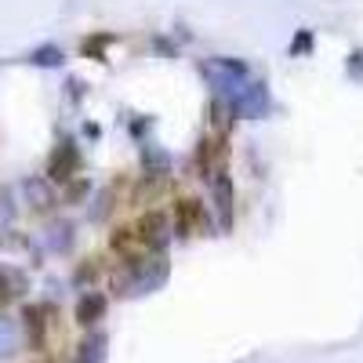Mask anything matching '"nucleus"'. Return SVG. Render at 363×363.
I'll list each match as a JSON object with an SVG mask.
<instances>
[{"mask_svg":"<svg viewBox=\"0 0 363 363\" xmlns=\"http://www.w3.org/2000/svg\"><path fill=\"white\" fill-rule=\"evenodd\" d=\"M15 222V193H11V186H0V225H11Z\"/></svg>","mask_w":363,"mask_h":363,"instance_id":"2eb2a0df","label":"nucleus"},{"mask_svg":"<svg viewBox=\"0 0 363 363\" xmlns=\"http://www.w3.org/2000/svg\"><path fill=\"white\" fill-rule=\"evenodd\" d=\"M102 316H106V298L95 294V291H87V294L77 301V323L91 327V323H99Z\"/></svg>","mask_w":363,"mask_h":363,"instance_id":"9b49d317","label":"nucleus"},{"mask_svg":"<svg viewBox=\"0 0 363 363\" xmlns=\"http://www.w3.org/2000/svg\"><path fill=\"white\" fill-rule=\"evenodd\" d=\"M87 193H91V182H87V178H69L66 186H62V196H58V200H66V203H80Z\"/></svg>","mask_w":363,"mask_h":363,"instance_id":"4468645a","label":"nucleus"},{"mask_svg":"<svg viewBox=\"0 0 363 363\" xmlns=\"http://www.w3.org/2000/svg\"><path fill=\"white\" fill-rule=\"evenodd\" d=\"M22 196H26V203L33 207L37 215H48V211H55V203H58V189L51 186L44 174L26 178V182H22Z\"/></svg>","mask_w":363,"mask_h":363,"instance_id":"39448f33","label":"nucleus"},{"mask_svg":"<svg viewBox=\"0 0 363 363\" xmlns=\"http://www.w3.org/2000/svg\"><path fill=\"white\" fill-rule=\"evenodd\" d=\"M26 62L55 69V66H62V48H55V44H44V48H37V51H29V55H26Z\"/></svg>","mask_w":363,"mask_h":363,"instance_id":"f8f14e48","label":"nucleus"},{"mask_svg":"<svg viewBox=\"0 0 363 363\" xmlns=\"http://www.w3.org/2000/svg\"><path fill=\"white\" fill-rule=\"evenodd\" d=\"M225 106H229L233 116H247V120H255V116H262V113L269 109V91H265L262 80H251V77H247V80L225 99Z\"/></svg>","mask_w":363,"mask_h":363,"instance_id":"f03ea898","label":"nucleus"},{"mask_svg":"<svg viewBox=\"0 0 363 363\" xmlns=\"http://www.w3.org/2000/svg\"><path fill=\"white\" fill-rule=\"evenodd\" d=\"M22 320H26V335H29V345H33V349H44V335H48L44 306H26V309H22Z\"/></svg>","mask_w":363,"mask_h":363,"instance_id":"9d476101","label":"nucleus"},{"mask_svg":"<svg viewBox=\"0 0 363 363\" xmlns=\"http://www.w3.org/2000/svg\"><path fill=\"white\" fill-rule=\"evenodd\" d=\"M349 69H352L356 77H363V51H356V55L349 58Z\"/></svg>","mask_w":363,"mask_h":363,"instance_id":"6ab92c4d","label":"nucleus"},{"mask_svg":"<svg viewBox=\"0 0 363 363\" xmlns=\"http://www.w3.org/2000/svg\"><path fill=\"white\" fill-rule=\"evenodd\" d=\"M200 77H207L211 87H215L222 99H229L233 91L251 77V69L240 62V58H207V62H200Z\"/></svg>","mask_w":363,"mask_h":363,"instance_id":"f257e3e1","label":"nucleus"},{"mask_svg":"<svg viewBox=\"0 0 363 363\" xmlns=\"http://www.w3.org/2000/svg\"><path fill=\"white\" fill-rule=\"evenodd\" d=\"M229 120H233V113H229L225 99H215V102H211V131H215L218 138H225V131H229Z\"/></svg>","mask_w":363,"mask_h":363,"instance_id":"ddd939ff","label":"nucleus"},{"mask_svg":"<svg viewBox=\"0 0 363 363\" xmlns=\"http://www.w3.org/2000/svg\"><path fill=\"white\" fill-rule=\"evenodd\" d=\"M174 233L178 236H196L207 225V211L200 196H174Z\"/></svg>","mask_w":363,"mask_h":363,"instance_id":"20e7f679","label":"nucleus"},{"mask_svg":"<svg viewBox=\"0 0 363 363\" xmlns=\"http://www.w3.org/2000/svg\"><path fill=\"white\" fill-rule=\"evenodd\" d=\"M222 142L225 138H218V135H203L200 138V145H196V178H211V174H215L218 160L225 157V145Z\"/></svg>","mask_w":363,"mask_h":363,"instance_id":"0eeeda50","label":"nucleus"},{"mask_svg":"<svg viewBox=\"0 0 363 363\" xmlns=\"http://www.w3.org/2000/svg\"><path fill=\"white\" fill-rule=\"evenodd\" d=\"M8 345H11V323L0 316V352H11Z\"/></svg>","mask_w":363,"mask_h":363,"instance_id":"a211bd4d","label":"nucleus"},{"mask_svg":"<svg viewBox=\"0 0 363 363\" xmlns=\"http://www.w3.org/2000/svg\"><path fill=\"white\" fill-rule=\"evenodd\" d=\"M211 196H215V207H218V218H222V225L229 229V225H233V203H236V189H233V178L225 174V167H215V174H211Z\"/></svg>","mask_w":363,"mask_h":363,"instance_id":"423d86ee","label":"nucleus"},{"mask_svg":"<svg viewBox=\"0 0 363 363\" xmlns=\"http://www.w3.org/2000/svg\"><path fill=\"white\" fill-rule=\"evenodd\" d=\"M99 280V258H87L77 265V284H95Z\"/></svg>","mask_w":363,"mask_h":363,"instance_id":"dca6fc26","label":"nucleus"},{"mask_svg":"<svg viewBox=\"0 0 363 363\" xmlns=\"http://www.w3.org/2000/svg\"><path fill=\"white\" fill-rule=\"evenodd\" d=\"M80 174V149H77V142H69V138H62L55 145V153L48 157V182L51 186H66L69 178H77Z\"/></svg>","mask_w":363,"mask_h":363,"instance_id":"7ed1b4c3","label":"nucleus"},{"mask_svg":"<svg viewBox=\"0 0 363 363\" xmlns=\"http://www.w3.org/2000/svg\"><path fill=\"white\" fill-rule=\"evenodd\" d=\"M109 251H116L120 258H138L145 247L138 244V236H135V225H113V233H109Z\"/></svg>","mask_w":363,"mask_h":363,"instance_id":"1a4fd4ad","label":"nucleus"},{"mask_svg":"<svg viewBox=\"0 0 363 363\" xmlns=\"http://www.w3.org/2000/svg\"><path fill=\"white\" fill-rule=\"evenodd\" d=\"M313 48V33H309V29H301V33H298V40L291 44V55H306Z\"/></svg>","mask_w":363,"mask_h":363,"instance_id":"f3484780","label":"nucleus"},{"mask_svg":"<svg viewBox=\"0 0 363 363\" xmlns=\"http://www.w3.org/2000/svg\"><path fill=\"white\" fill-rule=\"evenodd\" d=\"M164 229H167V218L160 215V211H145V215L138 218V225H135V236H138V244L149 251V247L164 244Z\"/></svg>","mask_w":363,"mask_h":363,"instance_id":"6e6552de","label":"nucleus"}]
</instances>
